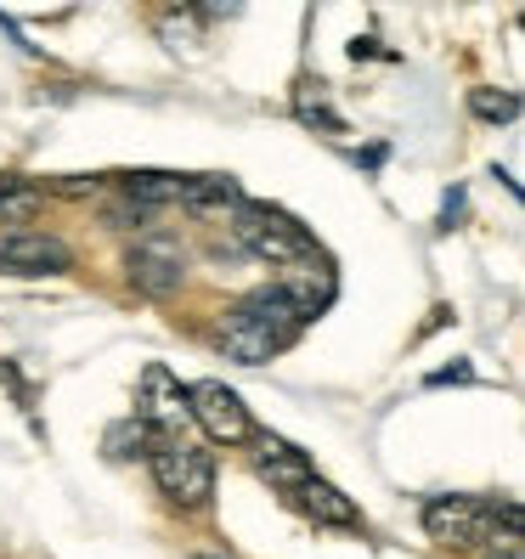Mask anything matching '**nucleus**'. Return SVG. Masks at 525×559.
<instances>
[{
  "label": "nucleus",
  "instance_id": "obj_7",
  "mask_svg": "<svg viewBox=\"0 0 525 559\" xmlns=\"http://www.w3.org/2000/svg\"><path fill=\"white\" fill-rule=\"evenodd\" d=\"M74 266V254L62 238L51 233H28V226H17V233L0 238V277H62Z\"/></svg>",
  "mask_w": 525,
  "mask_h": 559
},
{
  "label": "nucleus",
  "instance_id": "obj_12",
  "mask_svg": "<svg viewBox=\"0 0 525 559\" xmlns=\"http://www.w3.org/2000/svg\"><path fill=\"white\" fill-rule=\"evenodd\" d=\"M187 181L192 176H176V170H136V176H124V192L136 210H158V204H181Z\"/></svg>",
  "mask_w": 525,
  "mask_h": 559
},
{
  "label": "nucleus",
  "instance_id": "obj_16",
  "mask_svg": "<svg viewBox=\"0 0 525 559\" xmlns=\"http://www.w3.org/2000/svg\"><path fill=\"white\" fill-rule=\"evenodd\" d=\"M103 441H108V457H147V447H153V436L142 430L136 418H124V424H114V430H108Z\"/></svg>",
  "mask_w": 525,
  "mask_h": 559
},
{
  "label": "nucleus",
  "instance_id": "obj_2",
  "mask_svg": "<svg viewBox=\"0 0 525 559\" xmlns=\"http://www.w3.org/2000/svg\"><path fill=\"white\" fill-rule=\"evenodd\" d=\"M232 238L243 254L266 260V266H288V272H322V249L317 238L306 233L288 210H272V204H249L232 215Z\"/></svg>",
  "mask_w": 525,
  "mask_h": 559
},
{
  "label": "nucleus",
  "instance_id": "obj_1",
  "mask_svg": "<svg viewBox=\"0 0 525 559\" xmlns=\"http://www.w3.org/2000/svg\"><path fill=\"white\" fill-rule=\"evenodd\" d=\"M311 317H322V294H311L306 283H266L226 311L215 345L220 356L243 361V368H260V361H272L277 350L300 340V328Z\"/></svg>",
  "mask_w": 525,
  "mask_h": 559
},
{
  "label": "nucleus",
  "instance_id": "obj_14",
  "mask_svg": "<svg viewBox=\"0 0 525 559\" xmlns=\"http://www.w3.org/2000/svg\"><path fill=\"white\" fill-rule=\"evenodd\" d=\"M294 114H300L306 124H322L327 136H339V130H345V119H339L334 108H327L322 80H300V85H294Z\"/></svg>",
  "mask_w": 525,
  "mask_h": 559
},
{
  "label": "nucleus",
  "instance_id": "obj_5",
  "mask_svg": "<svg viewBox=\"0 0 525 559\" xmlns=\"http://www.w3.org/2000/svg\"><path fill=\"white\" fill-rule=\"evenodd\" d=\"M187 418L199 424V430L220 447H243L254 441V418L243 407V396L232 384H220V379H199V384H187Z\"/></svg>",
  "mask_w": 525,
  "mask_h": 559
},
{
  "label": "nucleus",
  "instance_id": "obj_10",
  "mask_svg": "<svg viewBox=\"0 0 525 559\" xmlns=\"http://www.w3.org/2000/svg\"><path fill=\"white\" fill-rule=\"evenodd\" d=\"M294 503H300L317 525H339V532H356V525H362V509H356L345 491L334 480H322V475H311L300 491H294Z\"/></svg>",
  "mask_w": 525,
  "mask_h": 559
},
{
  "label": "nucleus",
  "instance_id": "obj_15",
  "mask_svg": "<svg viewBox=\"0 0 525 559\" xmlns=\"http://www.w3.org/2000/svg\"><path fill=\"white\" fill-rule=\"evenodd\" d=\"M469 114H475L480 124H514V119H520V96H514V91L475 85V91H469Z\"/></svg>",
  "mask_w": 525,
  "mask_h": 559
},
{
  "label": "nucleus",
  "instance_id": "obj_11",
  "mask_svg": "<svg viewBox=\"0 0 525 559\" xmlns=\"http://www.w3.org/2000/svg\"><path fill=\"white\" fill-rule=\"evenodd\" d=\"M181 204L204 221H232L243 210V187H238V176H192Z\"/></svg>",
  "mask_w": 525,
  "mask_h": 559
},
{
  "label": "nucleus",
  "instance_id": "obj_9",
  "mask_svg": "<svg viewBox=\"0 0 525 559\" xmlns=\"http://www.w3.org/2000/svg\"><path fill=\"white\" fill-rule=\"evenodd\" d=\"M249 464H254V475L266 480V486H277V491H300L317 469H311V457L294 447V441H283V436H254V447H249Z\"/></svg>",
  "mask_w": 525,
  "mask_h": 559
},
{
  "label": "nucleus",
  "instance_id": "obj_4",
  "mask_svg": "<svg viewBox=\"0 0 525 559\" xmlns=\"http://www.w3.org/2000/svg\"><path fill=\"white\" fill-rule=\"evenodd\" d=\"M423 532L446 548H480L498 537V503L464 498V491H441V498L423 503Z\"/></svg>",
  "mask_w": 525,
  "mask_h": 559
},
{
  "label": "nucleus",
  "instance_id": "obj_18",
  "mask_svg": "<svg viewBox=\"0 0 525 559\" xmlns=\"http://www.w3.org/2000/svg\"><path fill=\"white\" fill-rule=\"evenodd\" d=\"M503 559H520V554H514V548H509V554H503Z\"/></svg>",
  "mask_w": 525,
  "mask_h": 559
},
{
  "label": "nucleus",
  "instance_id": "obj_3",
  "mask_svg": "<svg viewBox=\"0 0 525 559\" xmlns=\"http://www.w3.org/2000/svg\"><path fill=\"white\" fill-rule=\"evenodd\" d=\"M147 469H153L158 491H164L170 503H181V509H210V498H215V457H210L199 441H187V436L153 441V447H147Z\"/></svg>",
  "mask_w": 525,
  "mask_h": 559
},
{
  "label": "nucleus",
  "instance_id": "obj_8",
  "mask_svg": "<svg viewBox=\"0 0 525 559\" xmlns=\"http://www.w3.org/2000/svg\"><path fill=\"white\" fill-rule=\"evenodd\" d=\"M124 277L136 283V294H153V300H164V294H176L181 277H187V254L170 243V238H147L124 254Z\"/></svg>",
  "mask_w": 525,
  "mask_h": 559
},
{
  "label": "nucleus",
  "instance_id": "obj_17",
  "mask_svg": "<svg viewBox=\"0 0 525 559\" xmlns=\"http://www.w3.org/2000/svg\"><path fill=\"white\" fill-rule=\"evenodd\" d=\"M192 559H232V554H192Z\"/></svg>",
  "mask_w": 525,
  "mask_h": 559
},
{
  "label": "nucleus",
  "instance_id": "obj_13",
  "mask_svg": "<svg viewBox=\"0 0 525 559\" xmlns=\"http://www.w3.org/2000/svg\"><path fill=\"white\" fill-rule=\"evenodd\" d=\"M46 204V187L28 181V176H0V221H35Z\"/></svg>",
  "mask_w": 525,
  "mask_h": 559
},
{
  "label": "nucleus",
  "instance_id": "obj_6",
  "mask_svg": "<svg viewBox=\"0 0 525 559\" xmlns=\"http://www.w3.org/2000/svg\"><path fill=\"white\" fill-rule=\"evenodd\" d=\"M136 424L153 436V441H176V436H187V384L170 373V368H153L142 373V396H136Z\"/></svg>",
  "mask_w": 525,
  "mask_h": 559
}]
</instances>
